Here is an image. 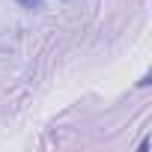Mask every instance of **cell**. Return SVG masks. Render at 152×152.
Returning a JSON list of instances; mask_svg holds the SVG:
<instances>
[{"label": "cell", "mask_w": 152, "mask_h": 152, "mask_svg": "<svg viewBox=\"0 0 152 152\" xmlns=\"http://www.w3.org/2000/svg\"><path fill=\"white\" fill-rule=\"evenodd\" d=\"M18 3H21V6H27V9H36L42 0H18Z\"/></svg>", "instance_id": "cell-1"}]
</instances>
